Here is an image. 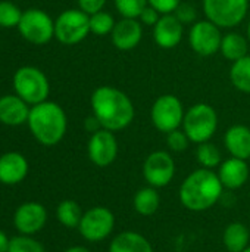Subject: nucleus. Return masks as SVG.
Listing matches in <instances>:
<instances>
[{
  "instance_id": "nucleus-3",
  "label": "nucleus",
  "mask_w": 250,
  "mask_h": 252,
  "mask_svg": "<svg viewBox=\"0 0 250 252\" xmlns=\"http://www.w3.org/2000/svg\"><path fill=\"white\" fill-rule=\"evenodd\" d=\"M27 123L35 140L44 146L57 145L63 139L68 127L65 111L60 105L50 100L31 106Z\"/></svg>"
},
{
  "instance_id": "nucleus-31",
  "label": "nucleus",
  "mask_w": 250,
  "mask_h": 252,
  "mask_svg": "<svg viewBox=\"0 0 250 252\" xmlns=\"http://www.w3.org/2000/svg\"><path fill=\"white\" fill-rule=\"evenodd\" d=\"M7 252H46L43 245L40 242H37L35 239H32L31 236L22 235V236H16L10 239L9 244V250Z\"/></svg>"
},
{
  "instance_id": "nucleus-41",
  "label": "nucleus",
  "mask_w": 250,
  "mask_h": 252,
  "mask_svg": "<svg viewBox=\"0 0 250 252\" xmlns=\"http://www.w3.org/2000/svg\"><path fill=\"white\" fill-rule=\"evenodd\" d=\"M243 252H250V247H248V248H246Z\"/></svg>"
},
{
  "instance_id": "nucleus-35",
  "label": "nucleus",
  "mask_w": 250,
  "mask_h": 252,
  "mask_svg": "<svg viewBox=\"0 0 250 252\" xmlns=\"http://www.w3.org/2000/svg\"><path fill=\"white\" fill-rule=\"evenodd\" d=\"M162 15L155 9V7H152L150 4H147L146 7H144V10L140 13V16H139V21L143 24V25H147V27H155L156 24H158V21H159V18H161Z\"/></svg>"
},
{
  "instance_id": "nucleus-40",
  "label": "nucleus",
  "mask_w": 250,
  "mask_h": 252,
  "mask_svg": "<svg viewBox=\"0 0 250 252\" xmlns=\"http://www.w3.org/2000/svg\"><path fill=\"white\" fill-rule=\"evenodd\" d=\"M248 40L250 41V21H249V25H248Z\"/></svg>"
},
{
  "instance_id": "nucleus-16",
  "label": "nucleus",
  "mask_w": 250,
  "mask_h": 252,
  "mask_svg": "<svg viewBox=\"0 0 250 252\" xmlns=\"http://www.w3.org/2000/svg\"><path fill=\"white\" fill-rule=\"evenodd\" d=\"M184 35V25L174 13L162 15L153 27V40L162 49H174L180 44Z\"/></svg>"
},
{
  "instance_id": "nucleus-25",
  "label": "nucleus",
  "mask_w": 250,
  "mask_h": 252,
  "mask_svg": "<svg viewBox=\"0 0 250 252\" xmlns=\"http://www.w3.org/2000/svg\"><path fill=\"white\" fill-rule=\"evenodd\" d=\"M230 80L239 92L250 94V55L233 62Z\"/></svg>"
},
{
  "instance_id": "nucleus-42",
  "label": "nucleus",
  "mask_w": 250,
  "mask_h": 252,
  "mask_svg": "<svg viewBox=\"0 0 250 252\" xmlns=\"http://www.w3.org/2000/svg\"><path fill=\"white\" fill-rule=\"evenodd\" d=\"M249 1H250V0H249Z\"/></svg>"
},
{
  "instance_id": "nucleus-8",
  "label": "nucleus",
  "mask_w": 250,
  "mask_h": 252,
  "mask_svg": "<svg viewBox=\"0 0 250 252\" xmlns=\"http://www.w3.org/2000/svg\"><path fill=\"white\" fill-rule=\"evenodd\" d=\"M18 30L32 44H46L55 37V21L41 9L31 7L22 12Z\"/></svg>"
},
{
  "instance_id": "nucleus-39",
  "label": "nucleus",
  "mask_w": 250,
  "mask_h": 252,
  "mask_svg": "<svg viewBox=\"0 0 250 252\" xmlns=\"http://www.w3.org/2000/svg\"><path fill=\"white\" fill-rule=\"evenodd\" d=\"M65 252H91V251H90V250H87V248H84V247H72V248L66 250Z\"/></svg>"
},
{
  "instance_id": "nucleus-2",
  "label": "nucleus",
  "mask_w": 250,
  "mask_h": 252,
  "mask_svg": "<svg viewBox=\"0 0 250 252\" xmlns=\"http://www.w3.org/2000/svg\"><path fill=\"white\" fill-rule=\"evenodd\" d=\"M224 186L214 170L197 168L190 173L180 186V201L184 208L202 213L211 210L222 196Z\"/></svg>"
},
{
  "instance_id": "nucleus-7",
  "label": "nucleus",
  "mask_w": 250,
  "mask_h": 252,
  "mask_svg": "<svg viewBox=\"0 0 250 252\" xmlns=\"http://www.w3.org/2000/svg\"><path fill=\"white\" fill-rule=\"evenodd\" d=\"M90 32V15L81 9H66L55 21V37L62 44H77Z\"/></svg>"
},
{
  "instance_id": "nucleus-22",
  "label": "nucleus",
  "mask_w": 250,
  "mask_h": 252,
  "mask_svg": "<svg viewBox=\"0 0 250 252\" xmlns=\"http://www.w3.org/2000/svg\"><path fill=\"white\" fill-rule=\"evenodd\" d=\"M248 50H249V41L245 35H242L239 32H233V31L222 35L220 52L222 53V56L225 59L236 62V61L248 56Z\"/></svg>"
},
{
  "instance_id": "nucleus-1",
  "label": "nucleus",
  "mask_w": 250,
  "mask_h": 252,
  "mask_svg": "<svg viewBox=\"0 0 250 252\" xmlns=\"http://www.w3.org/2000/svg\"><path fill=\"white\" fill-rule=\"evenodd\" d=\"M90 105L102 128L113 133L125 130L136 115L134 105L128 94L111 86L97 87L91 93Z\"/></svg>"
},
{
  "instance_id": "nucleus-11",
  "label": "nucleus",
  "mask_w": 250,
  "mask_h": 252,
  "mask_svg": "<svg viewBox=\"0 0 250 252\" xmlns=\"http://www.w3.org/2000/svg\"><path fill=\"white\" fill-rule=\"evenodd\" d=\"M222 41L221 28L209 19L196 21L189 32V43L199 56H212L220 52Z\"/></svg>"
},
{
  "instance_id": "nucleus-26",
  "label": "nucleus",
  "mask_w": 250,
  "mask_h": 252,
  "mask_svg": "<svg viewBox=\"0 0 250 252\" xmlns=\"http://www.w3.org/2000/svg\"><path fill=\"white\" fill-rule=\"evenodd\" d=\"M56 217H57L60 224H63L65 227L72 229V227L80 226L81 219H83V211H81V207L75 201L66 199V201H62L57 205Z\"/></svg>"
},
{
  "instance_id": "nucleus-30",
  "label": "nucleus",
  "mask_w": 250,
  "mask_h": 252,
  "mask_svg": "<svg viewBox=\"0 0 250 252\" xmlns=\"http://www.w3.org/2000/svg\"><path fill=\"white\" fill-rule=\"evenodd\" d=\"M115 9L122 18H137L149 4L147 0H113Z\"/></svg>"
},
{
  "instance_id": "nucleus-6",
  "label": "nucleus",
  "mask_w": 250,
  "mask_h": 252,
  "mask_svg": "<svg viewBox=\"0 0 250 252\" xmlns=\"http://www.w3.org/2000/svg\"><path fill=\"white\" fill-rule=\"evenodd\" d=\"M249 3V0H203V12L206 19L220 28H234L245 21Z\"/></svg>"
},
{
  "instance_id": "nucleus-14",
  "label": "nucleus",
  "mask_w": 250,
  "mask_h": 252,
  "mask_svg": "<svg viewBox=\"0 0 250 252\" xmlns=\"http://www.w3.org/2000/svg\"><path fill=\"white\" fill-rule=\"evenodd\" d=\"M47 221V211L38 202H25L16 211L13 217L15 227L27 236L40 232Z\"/></svg>"
},
{
  "instance_id": "nucleus-4",
  "label": "nucleus",
  "mask_w": 250,
  "mask_h": 252,
  "mask_svg": "<svg viewBox=\"0 0 250 252\" xmlns=\"http://www.w3.org/2000/svg\"><path fill=\"white\" fill-rule=\"evenodd\" d=\"M218 128L217 111L209 103H196L184 114L183 130L189 136L190 142L200 145L209 142Z\"/></svg>"
},
{
  "instance_id": "nucleus-23",
  "label": "nucleus",
  "mask_w": 250,
  "mask_h": 252,
  "mask_svg": "<svg viewBox=\"0 0 250 252\" xmlns=\"http://www.w3.org/2000/svg\"><path fill=\"white\" fill-rule=\"evenodd\" d=\"M250 232L243 223H231L225 227L222 242L228 252H243L249 247Z\"/></svg>"
},
{
  "instance_id": "nucleus-29",
  "label": "nucleus",
  "mask_w": 250,
  "mask_h": 252,
  "mask_svg": "<svg viewBox=\"0 0 250 252\" xmlns=\"http://www.w3.org/2000/svg\"><path fill=\"white\" fill-rule=\"evenodd\" d=\"M22 18V10L12 1L1 0L0 1V27L13 28L19 25Z\"/></svg>"
},
{
  "instance_id": "nucleus-12",
  "label": "nucleus",
  "mask_w": 250,
  "mask_h": 252,
  "mask_svg": "<svg viewBox=\"0 0 250 252\" xmlns=\"http://www.w3.org/2000/svg\"><path fill=\"white\" fill-rule=\"evenodd\" d=\"M175 176L174 158L167 151L152 152L143 164V177L152 188L168 186Z\"/></svg>"
},
{
  "instance_id": "nucleus-5",
  "label": "nucleus",
  "mask_w": 250,
  "mask_h": 252,
  "mask_svg": "<svg viewBox=\"0 0 250 252\" xmlns=\"http://www.w3.org/2000/svg\"><path fill=\"white\" fill-rule=\"evenodd\" d=\"M13 90L28 105L34 106L47 100L50 84L46 74L35 66H21L13 75Z\"/></svg>"
},
{
  "instance_id": "nucleus-33",
  "label": "nucleus",
  "mask_w": 250,
  "mask_h": 252,
  "mask_svg": "<svg viewBox=\"0 0 250 252\" xmlns=\"http://www.w3.org/2000/svg\"><path fill=\"white\" fill-rule=\"evenodd\" d=\"M174 15L183 25H193L197 21V10L193 4L189 3H180L178 7L175 9Z\"/></svg>"
},
{
  "instance_id": "nucleus-9",
  "label": "nucleus",
  "mask_w": 250,
  "mask_h": 252,
  "mask_svg": "<svg viewBox=\"0 0 250 252\" xmlns=\"http://www.w3.org/2000/svg\"><path fill=\"white\" fill-rule=\"evenodd\" d=\"M184 114L183 103L177 96L162 94L152 105L150 120L156 130L168 134L169 131H174L183 126Z\"/></svg>"
},
{
  "instance_id": "nucleus-21",
  "label": "nucleus",
  "mask_w": 250,
  "mask_h": 252,
  "mask_svg": "<svg viewBox=\"0 0 250 252\" xmlns=\"http://www.w3.org/2000/svg\"><path fill=\"white\" fill-rule=\"evenodd\" d=\"M109 252H155L152 244L140 233L127 230L121 232L109 245Z\"/></svg>"
},
{
  "instance_id": "nucleus-24",
  "label": "nucleus",
  "mask_w": 250,
  "mask_h": 252,
  "mask_svg": "<svg viewBox=\"0 0 250 252\" xmlns=\"http://www.w3.org/2000/svg\"><path fill=\"white\" fill-rule=\"evenodd\" d=\"M133 204H134V210L140 216L149 217L158 211V208L161 205V198H159L156 188H152V186L141 188L140 190L136 192Z\"/></svg>"
},
{
  "instance_id": "nucleus-13",
  "label": "nucleus",
  "mask_w": 250,
  "mask_h": 252,
  "mask_svg": "<svg viewBox=\"0 0 250 252\" xmlns=\"http://www.w3.org/2000/svg\"><path fill=\"white\" fill-rule=\"evenodd\" d=\"M118 140L113 131L100 128L99 131L93 133L88 140V158L97 167H108L111 165L118 157Z\"/></svg>"
},
{
  "instance_id": "nucleus-32",
  "label": "nucleus",
  "mask_w": 250,
  "mask_h": 252,
  "mask_svg": "<svg viewBox=\"0 0 250 252\" xmlns=\"http://www.w3.org/2000/svg\"><path fill=\"white\" fill-rule=\"evenodd\" d=\"M189 143H190V139L184 130L177 128L167 134V145L172 152H184L189 148Z\"/></svg>"
},
{
  "instance_id": "nucleus-18",
  "label": "nucleus",
  "mask_w": 250,
  "mask_h": 252,
  "mask_svg": "<svg viewBox=\"0 0 250 252\" xmlns=\"http://www.w3.org/2000/svg\"><path fill=\"white\" fill-rule=\"evenodd\" d=\"M29 105L18 94H6L0 97V123L6 126H21L28 121Z\"/></svg>"
},
{
  "instance_id": "nucleus-27",
  "label": "nucleus",
  "mask_w": 250,
  "mask_h": 252,
  "mask_svg": "<svg viewBox=\"0 0 250 252\" xmlns=\"http://www.w3.org/2000/svg\"><path fill=\"white\" fill-rule=\"evenodd\" d=\"M196 159L200 164L202 168L214 170L215 167L221 165L222 162V155L221 151L211 142H205L197 145L196 149Z\"/></svg>"
},
{
  "instance_id": "nucleus-19",
  "label": "nucleus",
  "mask_w": 250,
  "mask_h": 252,
  "mask_svg": "<svg viewBox=\"0 0 250 252\" xmlns=\"http://www.w3.org/2000/svg\"><path fill=\"white\" fill-rule=\"evenodd\" d=\"M28 174V161L18 152H7L0 157V182L3 185H18Z\"/></svg>"
},
{
  "instance_id": "nucleus-28",
  "label": "nucleus",
  "mask_w": 250,
  "mask_h": 252,
  "mask_svg": "<svg viewBox=\"0 0 250 252\" xmlns=\"http://www.w3.org/2000/svg\"><path fill=\"white\" fill-rule=\"evenodd\" d=\"M115 24H116V21L113 19V16L105 10L90 15V32H93L99 37L111 34Z\"/></svg>"
},
{
  "instance_id": "nucleus-20",
  "label": "nucleus",
  "mask_w": 250,
  "mask_h": 252,
  "mask_svg": "<svg viewBox=\"0 0 250 252\" xmlns=\"http://www.w3.org/2000/svg\"><path fill=\"white\" fill-rule=\"evenodd\" d=\"M224 145L231 157L239 159H249L250 128L243 124L231 126L224 136Z\"/></svg>"
},
{
  "instance_id": "nucleus-34",
  "label": "nucleus",
  "mask_w": 250,
  "mask_h": 252,
  "mask_svg": "<svg viewBox=\"0 0 250 252\" xmlns=\"http://www.w3.org/2000/svg\"><path fill=\"white\" fill-rule=\"evenodd\" d=\"M152 7H155L161 15L174 13L181 0H147Z\"/></svg>"
},
{
  "instance_id": "nucleus-37",
  "label": "nucleus",
  "mask_w": 250,
  "mask_h": 252,
  "mask_svg": "<svg viewBox=\"0 0 250 252\" xmlns=\"http://www.w3.org/2000/svg\"><path fill=\"white\" fill-rule=\"evenodd\" d=\"M84 127H85V130H88L91 134H93V133H96V131H99V130L102 128V126H100L99 120H97L94 115H90L88 118H85V121H84Z\"/></svg>"
},
{
  "instance_id": "nucleus-10",
  "label": "nucleus",
  "mask_w": 250,
  "mask_h": 252,
  "mask_svg": "<svg viewBox=\"0 0 250 252\" xmlns=\"http://www.w3.org/2000/svg\"><path fill=\"white\" fill-rule=\"evenodd\" d=\"M115 227V216L106 207H94L83 214L78 226L80 235L88 242L105 241Z\"/></svg>"
},
{
  "instance_id": "nucleus-38",
  "label": "nucleus",
  "mask_w": 250,
  "mask_h": 252,
  "mask_svg": "<svg viewBox=\"0 0 250 252\" xmlns=\"http://www.w3.org/2000/svg\"><path fill=\"white\" fill-rule=\"evenodd\" d=\"M9 244H10V239H7V236L0 230V252H7Z\"/></svg>"
},
{
  "instance_id": "nucleus-17",
  "label": "nucleus",
  "mask_w": 250,
  "mask_h": 252,
  "mask_svg": "<svg viewBox=\"0 0 250 252\" xmlns=\"http://www.w3.org/2000/svg\"><path fill=\"white\" fill-rule=\"evenodd\" d=\"M250 176V168L246 162V159H239V158H228L221 162L218 177L222 183L224 188L234 190L243 188Z\"/></svg>"
},
{
  "instance_id": "nucleus-15",
  "label": "nucleus",
  "mask_w": 250,
  "mask_h": 252,
  "mask_svg": "<svg viewBox=\"0 0 250 252\" xmlns=\"http://www.w3.org/2000/svg\"><path fill=\"white\" fill-rule=\"evenodd\" d=\"M111 38L112 44L118 50H133L143 38V24L137 18H122L121 21H116L111 32Z\"/></svg>"
},
{
  "instance_id": "nucleus-36",
  "label": "nucleus",
  "mask_w": 250,
  "mask_h": 252,
  "mask_svg": "<svg viewBox=\"0 0 250 252\" xmlns=\"http://www.w3.org/2000/svg\"><path fill=\"white\" fill-rule=\"evenodd\" d=\"M106 0H78V9L85 12L87 15H94L103 10Z\"/></svg>"
}]
</instances>
